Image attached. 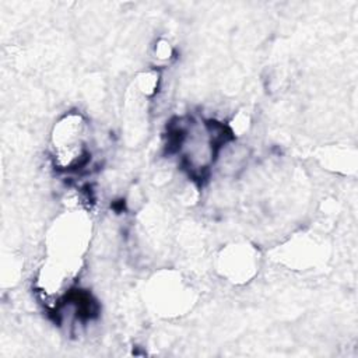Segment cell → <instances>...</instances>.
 <instances>
[{"label":"cell","mask_w":358,"mask_h":358,"mask_svg":"<svg viewBox=\"0 0 358 358\" xmlns=\"http://www.w3.org/2000/svg\"><path fill=\"white\" fill-rule=\"evenodd\" d=\"M50 154L62 171L81 168L90 155V124L78 112L64 113L52 127Z\"/></svg>","instance_id":"6da1fadb"},{"label":"cell","mask_w":358,"mask_h":358,"mask_svg":"<svg viewBox=\"0 0 358 358\" xmlns=\"http://www.w3.org/2000/svg\"><path fill=\"white\" fill-rule=\"evenodd\" d=\"M257 268V253L246 243H234L221 250L218 270L232 282L249 281Z\"/></svg>","instance_id":"7a4b0ae2"},{"label":"cell","mask_w":358,"mask_h":358,"mask_svg":"<svg viewBox=\"0 0 358 358\" xmlns=\"http://www.w3.org/2000/svg\"><path fill=\"white\" fill-rule=\"evenodd\" d=\"M154 303L159 309L168 313L180 312L190 299L189 288L185 287L183 281L173 277H162L155 281L154 285Z\"/></svg>","instance_id":"3957f363"},{"label":"cell","mask_w":358,"mask_h":358,"mask_svg":"<svg viewBox=\"0 0 358 358\" xmlns=\"http://www.w3.org/2000/svg\"><path fill=\"white\" fill-rule=\"evenodd\" d=\"M157 55L159 59H166L169 57L171 55V48H169V43H159L157 46Z\"/></svg>","instance_id":"277c9868"}]
</instances>
